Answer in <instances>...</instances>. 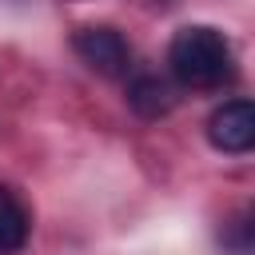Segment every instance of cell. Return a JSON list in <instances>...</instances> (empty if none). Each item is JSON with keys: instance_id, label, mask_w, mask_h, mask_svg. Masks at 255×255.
Instances as JSON below:
<instances>
[{"instance_id": "cell-1", "label": "cell", "mask_w": 255, "mask_h": 255, "mask_svg": "<svg viewBox=\"0 0 255 255\" xmlns=\"http://www.w3.org/2000/svg\"><path fill=\"white\" fill-rule=\"evenodd\" d=\"M167 64L171 76L183 88H223L235 76L231 64V44L223 40V32L207 28V24H187L171 36L167 48Z\"/></svg>"}, {"instance_id": "cell-2", "label": "cell", "mask_w": 255, "mask_h": 255, "mask_svg": "<svg viewBox=\"0 0 255 255\" xmlns=\"http://www.w3.org/2000/svg\"><path fill=\"white\" fill-rule=\"evenodd\" d=\"M72 48H76V56H80L92 72H100V76H124V72L131 68V48H128V40H124L116 28H108V24H88V28H80V32L72 36Z\"/></svg>"}, {"instance_id": "cell-3", "label": "cell", "mask_w": 255, "mask_h": 255, "mask_svg": "<svg viewBox=\"0 0 255 255\" xmlns=\"http://www.w3.org/2000/svg\"><path fill=\"white\" fill-rule=\"evenodd\" d=\"M207 139H211L219 151H227V155L251 151V143H255V108H251L247 100H227V104H219V108L211 112V120H207Z\"/></svg>"}, {"instance_id": "cell-4", "label": "cell", "mask_w": 255, "mask_h": 255, "mask_svg": "<svg viewBox=\"0 0 255 255\" xmlns=\"http://www.w3.org/2000/svg\"><path fill=\"white\" fill-rule=\"evenodd\" d=\"M28 227H32V219H28L24 203L16 199L12 187L0 183V255L20 251V247L28 243Z\"/></svg>"}, {"instance_id": "cell-5", "label": "cell", "mask_w": 255, "mask_h": 255, "mask_svg": "<svg viewBox=\"0 0 255 255\" xmlns=\"http://www.w3.org/2000/svg\"><path fill=\"white\" fill-rule=\"evenodd\" d=\"M128 104L139 112V116H163L171 108V88L159 80V76H135L128 84Z\"/></svg>"}]
</instances>
